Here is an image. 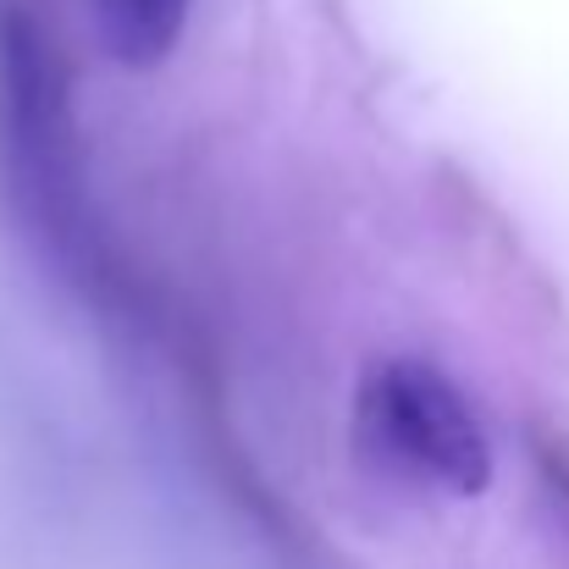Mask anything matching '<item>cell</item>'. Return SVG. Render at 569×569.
Segmentation results:
<instances>
[{"label":"cell","instance_id":"2","mask_svg":"<svg viewBox=\"0 0 569 569\" xmlns=\"http://www.w3.org/2000/svg\"><path fill=\"white\" fill-rule=\"evenodd\" d=\"M189 0H94V28L122 67H156L183 39Z\"/></svg>","mask_w":569,"mask_h":569},{"label":"cell","instance_id":"1","mask_svg":"<svg viewBox=\"0 0 569 569\" xmlns=\"http://www.w3.org/2000/svg\"><path fill=\"white\" fill-rule=\"evenodd\" d=\"M360 442L392 476L476 498L492 481V448L465 392L426 360H387L360 387Z\"/></svg>","mask_w":569,"mask_h":569}]
</instances>
